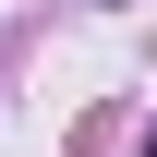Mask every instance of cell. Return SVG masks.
<instances>
[{"label": "cell", "instance_id": "6da1fadb", "mask_svg": "<svg viewBox=\"0 0 157 157\" xmlns=\"http://www.w3.org/2000/svg\"><path fill=\"white\" fill-rule=\"evenodd\" d=\"M97 12H121V0H97Z\"/></svg>", "mask_w": 157, "mask_h": 157}]
</instances>
